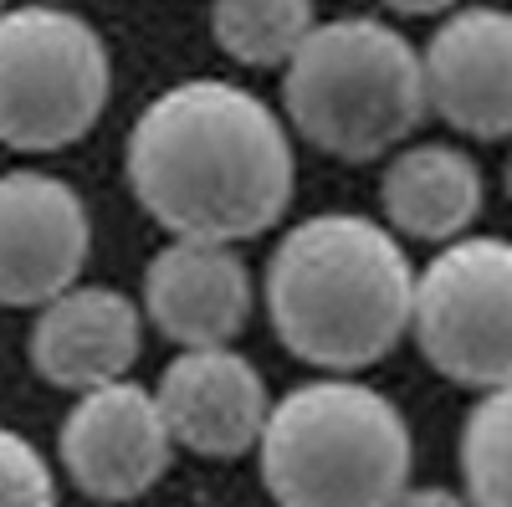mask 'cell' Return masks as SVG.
<instances>
[{"mask_svg":"<svg viewBox=\"0 0 512 507\" xmlns=\"http://www.w3.org/2000/svg\"><path fill=\"white\" fill-rule=\"evenodd\" d=\"M0 11H6V6H0Z\"/></svg>","mask_w":512,"mask_h":507,"instance_id":"cell-20","label":"cell"},{"mask_svg":"<svg viewBox=\"0 0 512 507\" xmlns=\"http://www.w3.org/2000/svg\"><path fill=\"white\" fill-rule=\"evenodd\" d=\"M461 477L472 507H512V385L487 390L466 415Z\"/></svg>","mask_w":512,"mask_h":507,"instance_id":"cell-15","label":"cell"},{"mask_svg":"<svg viewBox=\"0 0 512 507\" xmlns=\"http://www.w3.org/2000/svg\"><path fill=\"white\" fill-rule=\"evenodd\" d=\"M425 108L466 139H512V11L461 6L420 52Z\"/></svg>","mask_w":512,"mask_h":507,"instance_id":"cell-9","label":"cell"},{"mask_svg":"<svg viewBox=\"0 0 512 507\" xmlns=\"http://www.w3.org/2000/svg\"><path fill=\"white\" fill-rule=\"evenodd\" d=\"M123 169L134 200L164 231L236 246L287 216L297 154L287 123L256 93L190 77L134 118Z\"/></svg>","mask_w":512,"mask_h":507,"instance_id":"cell-1","label":"cell"},{"mask_svg":"<svg viewBox=\"0 0 512 507\" xmlns=\"http://www.w3.org/2000/svg\"><path fill=\"white\" fill-rule=\"evenodd\" d=\"M113 93L108 41L67 6L0 11V144L52 154L93 134Z\"/></svg>","mask_w":512,"mask_h":507,"instance_id":"cell-5","label":"cell"},{"mask_svg":"<svg viewBox=\"0 0 512 507\" xmlns=\"http://www.w3.org/2000/svg\"><path fill=\"white\" fill-rule=\"evenodd\" d=\"M251 272L236 246L175 236L144 272V313L180 349H226L251 318Z\"/></svg>","mask_w":512,"mask_h":507,"instance_id":"cell-11","label":"cell"},{"mask_svg":"<svg viewBox=\"0 0 512 507\" xmlns=\"http://www.w3.org/2000/svg\"><path fill=\"white\" fill-rule=\"evenodd\" d=\"M313 26V0H210V31L241 67H287Z\"/></svg>","mask_w":512,"mask_h":507,"instance_id":"cell-14","label":"cell"},{"mask_svg":"<svg viewBox=\"0 0 512 507\" xmlns=\"http://www.w3.org/2000/svg\"><path fill=\"white\" fill-rule=\"evenodd\" d=\"M415 272L395 231L354 210L297 221L267 262L277 338L318 369H369L410 333Z\"/></svg>","mask_w":512,"mask_h":507,"instance_id":"cell-2","label":"cell"},{"mask_svg":"<svg viewBox=\"0 0 512 507\" xmlns=\"http://www.w3.org/2000/svg\"><path fill=\"white\" fill-rule=\"evenodd\" d=\"M410 328L436 374L466 390L512 385V241L456 236L415 272Z\"/></svg>","mask_w":512,"mask_h":507,"instance_id":"cell-6","label":"cell"},{"mask_svg":"<svg viewBox=\"0 0 512 507\" xmlns=\"http://www.w3.org/2000/svg\"><path fill=\"white\" fill-rule=\"evenodd\" d=\"M144 344V318L134 298L118 287L77 282L36 308L31 323V369L57 390H98L113 379H128Z\"/></svg>","mask_w":512,"mask_h":507,"instance_id":"cell-12","label":"cell"},{"mask_svg":"<svg viewBox=\"0 0 512 507\" xmlns=\"http://www.w3.org/2000/svg\"><path fill=\"white\" fill-rule=\"evenodd\" d=\"M379 205L410 241H456L482 216V169L456 144H410L384 169Z\"/></svg>","mask_w":512,"mask_h":507,"instance_id":"cell-13","label":"cell"},{"mask_svg":"<svg viewBox=\"0 0 512 507\" xmlns=\"http://www.w3.org/2000/svg\"><path fill=\"white\" fill-rule=\"evenodd\" d=\"M507 195H512V164H507Z\"/></svg>","mask_w":512,"mask_h":507,"instance_id":"cell-19","label":"cell"},{"mask_svg":"<svg viewBox=\"0 0 512 507\" xmlns=\"http://www.w3.org/2000/svg\"><path fill=\"white\" fill-rule=\"evenodd\" d=\"M400 16H441V11H456V0H379Z\"/></svg>","mask_w":512,"mask_h":507,"instance_id":"cell-18","label":"cell"},{"mask_svg":"<svg viewBox=\"0 0 512 507\" xmlns=\"http://www.w3.org/2000/svg\"><path fill=\"white\" fill-rule=\"evenodd\" d=\"M57 451L77 492L98 502H128L144 497L169 472L175 436L164 426L154 390L134 385V379H113V385L77 395L62 420Z\"/></svg>","mask_w":512,"mask_h":507,"instance_id":"cell-7","label":"cell"},{"mask_svg":"<svg viewBox=\"0 0 512 507\" xmlns=\"http://www.w3.org/2000/svg\"><path fill=\"white\" fill-rule=\"evenodd\" d=\"M395 507H472V497L451 487H405Z\"/></svg>","mask_w":512,"mask_h":507,"instance_id":"cell-17","label":"cell"},{"mask_svg":"<svg viewBox=\"0 0 512 507\" xmlns=\"http://www.w3.org/2000/svg\"><path fill=\"white\" fill-rule=\"evenodd\" d=\"M256 446L277 507H395L415 467L400 405L344 374L287 390Z\"/></svg>","mask_w":512,"mask_h":507,"instance_id":"cell-3","label":"cell"},{"mask_svg":"<svg viewBox=\"0 0 512 507\" xmlns=\"http://www.w3.org/2000/svg\"><path fill=\"white\" fill-rule=\"evenodd\" d=\"M154 400L164 426L195 456H241L262 441L272 415L262 369L246 354L226 349H180L159 374Z\"/></svg>","mask_w":512,"mask_h":507,"instance_id":"cell-10","label":"cell"},{"mask_svg":"<svg viewBox=\"0 0 512 507\" xmlns=\"http://www.w3.org/2000/svg\"><path fill=\"white\" fill-rule=\"evenodd\" d=\"M0 507H57L47 456L11 426H0Z\"/></svg>","mask_w":512,"mask_h":507,"instance_id":"cell-16","label":"cell"},{"mask_svg":"<svg viewBox=\"0 0 512 507\" xmlns=\"http://www.w3.org/2000/svg\"><path fill=\"white\" fill-rule=\"evenodd\" d=\"M93 251L82 195L41 169L0 175V308H41L77 287Z\"/></svg>","mask_w":512,"mask_h":507,"instance_id":"cell-8","label":"cell"},{"mask_svg":"<svg viewBox=\"0 0 512 507\" xmlns=\"http://www.w3.org/2000/svg\"><path fill=\"white\" fill-rule=\"evenodd\" d=\"M282 98L297 134L349 164L400 149L431 113L420 52L379 16L318 21L282 72Z\"/></svg>","mask_w":512,"mask_h":507,"instance_id":"cell-4","label":"cell"}]
</instances>
